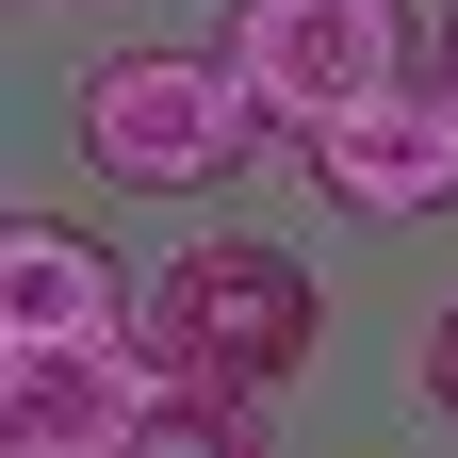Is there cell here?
Here are the masks:
<instances>
[{"instance_id":"obj_1","label":"cell","mask_w":458,"mask_h":458,"mask_svg":"<svg viewBox=\"0 0 458 458\" xmlns=\"http://www.w3.org/2000/svg\"><path fill=\"white\" fill-rule=\"evenodd\" d=\"M246 131H262V98L229 66V33L213 49H98L82 66V164L131 181V197H213L246 164Z\"/></svg>"},{"instance_id":"obj_2","label":"cell","mask_w":458,"mask_h":458,"mask_svg":"<svg viewBox=\"0 0 458 458\" xmlns=\"http://www.w3.org/2000/svg\"><path fill=\"white\" fill-rule=\"evenodd\" d=\"M148 344H164V377L278 393V377H311L327 295H311V262H295V246H246V229H213V246H181V262L148 278Z\"/></svg>"},{"instance_id":"obj_3","label":"cell","mask_w":458,"mask_h":458,"mask_svg":"<svg viewBox=\"0 0 458 458\" xmlns=\"http://www.w3.org/2000/svg\"><path fill=\"white\" fill-rule=\"evenodd\" d=\"M213 33H229V66H246L262 131H327V114H360L377 82H410L442 49L410 0H229Z\"/></svg>"},{"instance_id":"obj_4","label":"cell","mask_w":458,"mask_h":458,"mask_svg":"<svg viewBox=\"0 0 458 458\" xmlns=\"http://www.w3.org/2000/svg\"><path fill=\"white\" fill-rule=\"evenodd\" d=\"M311 197L360 213V229H410V213H458V66L426 49L410 82H377L360 114L311 131Z\"/></svg>"},{"instance_id":"obj_5","label":"cell","mask_w":458,"mask_h":458,"mask_svg":"<svg viewBox=\"0 0 458 458\" xmlns=\"http://www.w3.org/2000/svg\"><path fill=\"white\" fill-rule=\"evenodd\" d=\"M164 393L148 327H82V344H0V458H131Z\"/></svg>"},{"instance_id":"obj_6","label":"cell","mask_w":458,"mask_h":458,"mask_svg":"<svg viewBox=\"0 0 458 458\" xmlns=\"http://www.w3.org/2000/svg\"><path fill=\"white\" fill-rule=\"evenodd\" d=\"M82 327H148L114 246L66 213H0V344H82Z\"/></svg>"},{"instance_id":"obj_7","label":"cell","mask_w":458,"mask_h":458,"mask_svg":"<svg viewBox=\"0 0 458 458\" xmlns=\"http://www.w3.org/2000/svg\"><path fill=\"white\" fill-rule=\"evenodd\" d=\"M131 458H278V442H262V393H229V377H164L148 426H131Z\"/></svg>"},{"instance_id":"obj_8","label":"cell","mask_w":458,"mask_h":458,"mask_svg":"<svg viewBox=\"0 0 458 458\" xmlns=\"http://www.w3.org/2000/svg\"><path fill=\"white\" fill-rule=\"evenodd\" d=\"M426 410L458 426V295H442V327H426Z\"/></svg>"},{"instance_id":"obj_9","label":"cell","mask_w":458,"mask_h":458,"mask_svg":"<svg viewBox=\"0 0 458 458\" xmlns=\"http://www.w3.org/2000/svg\"><path fill=\"white\" fill-rule=\"evenodd\" d=\"M442 66H458V17H442Z\"/></svg>"}]
</instances>
